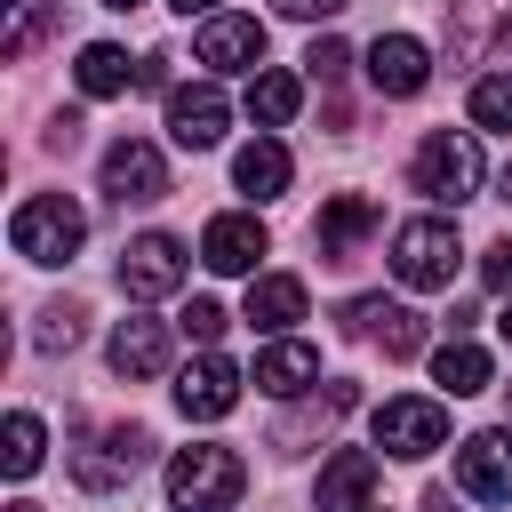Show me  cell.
I'll use <instances>...</instances> for the list:
<instances>
[{
  "instance_id": "obj_1",
  "label": "cell",
  "mask_w": 512,
  "mask_h": 512,
  "mask_svg": "<svg viewBox=\"0 0 512 512\" xmlns=\"http://www.w3.org/2000/svg\"><path fill=\"white\" fill-rule=\"evenodd\" d=\"M408 184H416L432 208L480 200V144H472L464 128H432V136L416 144V160H408Z\"/></svg>"
},
{
  "instance_id": "obj_2",
  "label": "cell",
  "mask_w": 512,
  "mask_h": 512,
  "mask_svg": "<svg viewBox=\"0 0 512 512\" xmlns=\"http://www.w3.org/2000/svg\"><path fill=\"white\" fill-rule=\"evenodd\" d=\"M240 488H248V464L232 448H216V440L176 448V464H168V504L176 512H232Z\"/></svg>"
},
{
  "instance_id": "obj_3",
  "label": "cell",
  "mask_w": 512,
  "mask_h": 512,
  "mask_svg": "<svg viewBox=\"0 0 512 512\" xmlns=\"http://www.w3.org/2000/svg\"><path fill=\"white\" fill-rule=\"evenodd\" d=\"M440 56H448V72H472V64L512 56V0H448Z\"/></svg>"
},
{
  "instance_id": "obj_4",
  "label": "cell",
  "mask_w": 512,
  "mask_h": 512,
  "mask_svg": "<svg viewBox=\"0 0 512 512\" xmlns=\"http://www.w3.org/2000/svg\"><path fill=\"white\" fill-rule=\"evenodd\" d=\"M8 232H16V256H24V264H72L80 240H88V216H80L64 192H32Z\"/></svg>"
},
{
  "instance_id": "obj_5",
  "label": "cell",
  "mask_w": 512,
  "mask_h": 512,
  "mask_svg": "<svg viewBox=\"0 0 512 512\" xmlns=\"http://www.w3.org/2000/svg\"><path fill=\"white\" fill-rule=\"evenodd\" d=\"M456 264H464V240H456L448 216H416V224L392 232V272H400V288H448Z\"/></svg>"
},
{
  "instance_id": "obj_6",
  "label": "cell",
  "mask_w": 512,
  "mask_h": 512,
  "mask_svg": "<svg viewBox=\"0 0 512 512\" xmlns=\"http://www.w3.org/2000/svg\"><path fill=\"white\" fill-rule=\"evenodd\" d=\"M144 464H152V432H144V424H112V432H96L88 448H72V480L96 488V496L128 488Z\"/></svg>"
},
{
  "instance_id": "obj_7",
  "label": "cell",
  "mask_w": 512,
  "mask_h": 512,
  "mask_svg": "<svg viewBox=\"0 0 512 512\" xmlns=\"http://www.w3.org/2000/svg\"><path fill=\"white\" fill-rule=\"evenodd\" d=\"M176 288H184V240L176 232H136L120 248V296L152 304V296H176Z\"/></svg>"
},
{
  "instance_id": "obj_8",
  "label": "cell",
  "mask_w": 512,
  "mask_h": 512,
  "mask_svg": "<svg viewBox=\"0 0 512 512\" xmlns=\"http://www.w3.org/2000/svg\"><path fill=\"white\" fill-rule=\"evenodd\" d=\"M376 448L384 456H432V448H448V408L440 400H384L376 408Z\"/></svg>"
},
{
  "instance_id": "obj_9",
  "label": "cell",
  "mask_w": 512,
  "mask_h": 512,
  "mask_svg": "<svg viewBox=\"0 0 512 512\" xmlns=\"http://www.w3.org/2000/svg\"><path fill=\"white\" fill-rule=\"evenodd\" d=\"M456 488L472 504H512V432L504 424H488L456 448Z\"/></svg>"
},
{
  "instance_id": "obj_10",
  "label": "cell",
  "mask_w": 512,
  "mask_h": 512,
  "mask_svg": "<svg viewBox=\"0 0 512 512\" xmlns=\"http://www.w3.org/2000/svg\"><path fill=\"white\" fill-rule=\"evenodd\" d=\"M240 384H248V376H240L224 352H200V360L176 376V408H184V416H200V424H216V416H232V408H240Z\"/></svg>"
},
{
  "instance_id": "obj_11",
  "label": "cell",
  "mask_w": 512,
  "mask_h": 512,
  "mask_svg": "<svg viewBox=\"0 0 512 512\" xmlns=\"http://www.w3.org/2000/svg\"><path fill=\"white\" fill-rule=\"evenodd\" d=\"M104 192L128 208V200H160L168 192V160H160V144H144V136H120L112 152H104Z\"/></svg>"
},
{
  "instance_id": "obj_12",
  "label": "cell",
  "mask_w": 512,
  "mask_h": 512,
  "mask_svg": "<svg viewBox=\"0 0 512 512\" xmlns=\"http://www.w3.org/2000/svg\"><path fill=\"white\" fill-rule=\"evenodd\" d=\"M376 224H384V208H376L368 192H336V200L320 208V224H312V248H320V264H352V248H360Z\"/></svg>"
},
{
  "instance_id": "obj_13",
  "label": "cell",
  "mask_w": 512,
  "mask_h": 512,
  "mask_svg": "<svg viewBox=\"0 0 512 512\" xmlns=\"http://www.w3.org/2000/svg\"><path fill=\"white\" fill-rule=\"evenodd\" d=\"M224 120H232V104H224V88H168V136L184 144V152H208V144H224Z\"/></svg>"
},
{
  "instance_id": "obj_14",
  "label": "cell",
  "mask_w": 512,
  "mask_h": 512,
  "mask_svg": "<svg viewBox=\"0 0 512 512\" xmlns=\"http://www.w3.org/2000/svg\"><path fill=\"white\" fill-rule=\"evenodd\" d=\"M344 328H352V336H376L392 360L424 352V312H408V304H384V296H352V304H344Z\"/></svg>"
},
{
  "instance_id": "obj_15",
  "label": "cell",
  "mask_w": 512,
  "mask_h": 512,
  "mask_svg": "<svg viewBox=\"0 0 512 512\" xmlns=\"http://www.w3.org/2000/svg\"><path fill=\"white\" fill-rule=\"evenodd\" d=\"M376 448H336L328 464H320V488H312V504L320 512H368V496H376Z\"/></svg>"
},
{
  "instance_id": "obj_16",
  "label": "cell",
  "mask_w": 512,
  "mask_h": 512,
  "mask_svg": "<svg viewBox=\"0 0 512 512\" xmlns=\"http://www.w3.org/2000/svg\"><path fill=\"white\" fill-rule=\"evenodd\" d=\"M192 48H200L208 72H256L264 64V24L256 16H208Z\"/></svg>"
},
{
  "instance_id": "obj_17",
  "label": "cell",
  "mask_w": 512,
  "mask_h": 512,
  "mask_svg": "<svg viewBox=\"0 0 512 512\" xmlns=\"http://www.w3.org/2000/svg\"><path fill=\"white\" fill-rule=\"evenodd\" d=\"M368 80H376V96H416V88L432 80L424 40H408V32H376V40H368Z\"/></svg>"
},
{
  "instance_id": "obj_18",
  "label": "cell",
  "mask_w": 512,
  "mask_h": 512,
  "mask_svg": "<svg viewBox=\"0 0 512 512\" xmlns=\"http://www.w3.org/2000/svg\"><path fill=\"white\" fill-rule=\"evenodd\" d=\"M264 248H272V232L256 216H208V232H200V264L208 272H256Z\"/></svg>"
},
{
  "instance_id": "obj_19",
  "label": "cell",
  "mask_w": 512,
  "mask_h": 512,
  "mask_svg": "<svg viewBox=\"0 0 512 512\" xmlns=\"http://www.w3.org/2000/svg\"><path fill=\"white\" fill-rule=\"evenodd\" d=\"M312 376H320V352H312V344H296V336H280V344H264V352H256V392H272V400H296Z\"/></svg>"
},
{
  "instance_id": "obj_20",
  "label": "cell",
  "mask_w": 512,
  "mask_h": 512,
  "mask_svg": "<svg viewBox=\"0 0 512 512\" xmlns=\"http://www.w3.org/2000/svg\"><path fill=\"white\" fill-rule=\"evenodd\" d=\"M288 144L280 136H256V144H240V160H232V184L248 192V200H280L288 192Z\"/></svg>"
},
{
  "instance_id": "obj_21",
  "label": "cell",
  "mask_w": 512,
  "mask_h": 512,
  "mask_svg": "<svg viewBox=\"0 0 512 512\" xmlns=\"http://www.w3.org/2000/svg\"><path fill=\"white\" fill-rule=\"evenodd\" d=\"M296 320H304V280H296V272H264V280H248V328L280 336V328H296Z\"/></svg>"
},
{
  "instance_id": "obj_22",
  "label": "cell",
  "mask_w": 512,
  "mask_h": 512,
  "mask_svg": "<svg viewBox=\"0 0 512 512\" xmlns=\"http://www.w3.org/2000/svg\"><path fill=\"white\" fill-rule=\"evenodd\" d=\"M160 368H168V328L160 320H120L112 328V376L136 384V376H160Z\"/></svg>"
},
{
  "instance_id": "obj_23",
  "label": "cell",
  "mask_w": 512,
  "mask_h": 512,
  "mask_svg": "<svg viewBox=\"0 0 512 512\" xmlns=\"http://www.w3.org/2000/svg\"><path fill=\"white\" fill-rule=\"evenodd\" d=\"M0 8H8V24H0V56H16V64L64 24V0H0Z\"/></svg>"
},
{
  "instance_id": "obj_24",
  "label": "cell",
  "mask_w": 512,
  "mask_h": 512,
  "mask_svg": "<svg viewBox=\"0 0 512 512\" xmlns=\"http://www.w3.org/2000/svg\"><path fill=\"white\" fill-rule=\"evenodd\" d=\"M72 80H80V96H128L136 64H128V48H112V40H88V48H80V64H72Z\"/></svg>"
},
{
  "instance_id": "obj_25",
  "label": "cell",
  "mask_w": 512,
  "mask_h": 512,
  "mask_svg": "<svg viewBox=\"0 0 512 512\" xmlns=\"http://www.w3.org/2000/svg\"><path fill=\"white\" fill-rule=\"evenodd\" d=\"M432 376L448 384V400H464V392H488V376H496V360H488L480 344H464V336H448V344L432 352Z\"/></svg>"
},
{
  "instance_id": "obj_26",
  "label": "cell",
  "mask_w": 512,
  "mask_h": 512,
  "mask_svg": "<svg viewBox=\"0 0 512 512\" xmlns=\"http://www.w3.org/2000/svg\"><path fill=\"white\" fill-rule=\"evenodd\" d=\"M296 104H304L296 72H256V80H248V120H256V128H288Z\"/></svg>"
},
{
  "instance_id": "obj_27",
  "label": "cell",
  "mask_w": 512,
  "mask_h": 512,
  "mask_svg": "<svg viewBox=\"0 0 512 512\" xmlns=\"http://www.w3.org/2000/svg\"><path fill=\"white\" fill-rule=\"evenodd\" d=\"M40 440H48V432H40V416H32V408H16V416H8V448H0L8 480H32V472H40Z\"/></svg>"
},
{
  "instance_id": "obj_28",
  "label": "cell",
  "mask_w": 512,
  "mask_h": 512,
  "mask_svg": "<svg viewBox=\"0 0 512 512\" xmlns=\"http://www.w3.org/2000/svg\"><path fill=\"white\" fill-rule=\"evenodd\" d=\"M472 120L496 128V136H512V72H480L472 80Z\"/></svg>"
},
{
  "instance_id": "obj_29",
  "label": "cell",
  "mask_w": 512,
  "mask_h": 512,
  "mask_svg": "<svg viewBox=\"0 0 512 512\" xmlns=\"http://www.w3.org/2000/svg\"><path fill=\"white\" fill-rule=\"evenodd\" d=\"M80 320H88V312H80V304L64 296V304H48V312H40V328H32V344H40V352H72V344L88 336Z\"/></svg>"
},
{
  "instance_id": "obj_30",
  "label": "cell",
  "mask_w": 512,
  "mask_h": 512,
  "mask_svg": "<svg viewBox=\"0 0 512 512\" xmlns=\"http://www.w3.org/2000/svg\"><path fill=\"white\" fill-rule=\"evenodd\" d=\"M224 328H232V312H224L216 296H192V304H184V336H192L200 352H216V336H224Z\"/></svg>"
},
{
  "instance_id": "obj_31",
  "label": "cell",
  "mask_w": 512,
  "mask_h": 512,
  "mask_svg": "<svg viewBox=\"0 0 512 512\" xmlns=\"http://www.w3.org/2000/svg\"><path fill=\"white\" fill-rule=\"evenodd\" d=\"M352 400H360L352 384H328V400H320V424H336V416H344ZM304 432H312V416H296V424H280V440H272V448H288V440H304Z\"/></svg>"
},
{
  "instance_id": "obj_32",
  "label": "cell",
  "mask_w": 512,
  "mask_h": 512,
  "mask_svg": "<svg viewBox=\"0 0 512 512\" xmlns=\"http://www.w3.org/2000/svg\"><path fill=\"white\" fill-rule=\"evenodd\" d=\"M304 72H312V80H328V88H336V80H344V72H352V48H344V40H312V48H304Z\"/></svg>"
},
{
  "instance_id": "obj_33",
  "label": "cell",
  "mask_w": 512,
  "mask_h": 512,
  "mask_svg": "<svg viewBox=\"0 0 512 512\" xmlns=\"http://www.w3.org/2000/svg\"><path fill=\"white\" fill-rule=\"evenodd\" d=\"M480 280H488L496 296H512V232H504V240H496V248L480 256Z\"/></svg>"
},
{
  "instance_id": "obj_34",
  "label": "cell",
  "mask_w": 512,
  "mask_h": 512,
  "mask_svg": "<svg viewBox=\"0 0 512 512\" xmlns=\"http://www.w3.org/2000/svg\"><path fill=\"white\" fill-rule=\"evenodd\" d=\"M280 16H296V24H320V16H336V8H352V0H272Z\"/></svg>"
},
{
  "instance_id": "obj_35",
  "label": "cell",
  "mask_w": 512,
  "mask_h": 512,
  "mask_svg": "<svg viewBox=\"0 0 512 512\" xmlns=\"http://www.w3.org/2000/svg\"><path fill=\"white\" fill-rule=\"evenodd\" d=\"M72 144H80V112H56L48 120V152H72Z\"/></svg>"
},
{
  "instance_id": "obj_36",
  "label": "cell",
  "mask_w": 512,
  "mask_h": 512,
  "mask_svg": "<svg viewBox=\"0 0 512 512\" xmlns=\"http://www.w3.org/2000/svg\"><path fill=\"white\" fill-rule=\"evenodd\" d=\"M168 8H176V16H200V24H208V16H224V0H168Z\"/></svg>"
},
{
  "instance_id": "obj_37",
  "label": "cell",
  "mask_w": 512,
  "mask_h": 512,
  "mask_svg": "<svg viewBox=\"0 0 512 512\" xmlns=\"http://www.w3.org/2000/svg\"><path fill=\"white\" fill-rule=\"evenodd\" d=\"M496 200H512V168H504V176H496Z\"/></svg>"
},
{
  "instance_id": "obj_38",
  "label": "cell",
  "mask_w": 512,
  "mask_h": 512,
  "mask_svg": "<svg viewBox=\"0 0 512 512\" xmlns=\"http://www.w3.org/2000/svg\"><path fill=\"white\" fill-rule=\"evenodd\" d=\"M424 512H448V496H440V488H432V496H424Z\"/></svg>"
},
{
  "instance_id": "obj_39",
  "label": "cell",
  "mask_w": 512,
  "mask_h": 512,
  "mask_svg": "<svg viewBox=\"0 0 512 512\" xmlns=\"http://www.w3.org/2000/svg\"><path fill=\"white\" fill-rule=\"evenodd\" d=\"M104 8H144V0H104Z\"/></svg>"
},
{
  "instance_id": "obj_40",
  "label": "cell",
  "mask_w": 512,
  "mask_h": 512,
  "mask_svg": "<svg viewBox=\"0 0 512 512\" xmlns=\"http://www.w3.org/2000/svg\"><path fill=\"white\" fill-rule=\"evenodd\" d=\"M504 344H512V312H504Z\"/></svg>"
},
{
  "instance_id": "obj_41",
  "label": "cell",
  "mask_w": 512,
  "mask_h": 512,
  "mask_svg": "<svg viewBox=\"0 0 512 512\" xmlns=\"http://www.w3.org/2000/svg\"><path fill=\"white\" fill-rule=\"evenodd\" d=\"M8 512H40V504H8Z\"/></svg>"
}]
</instances>
